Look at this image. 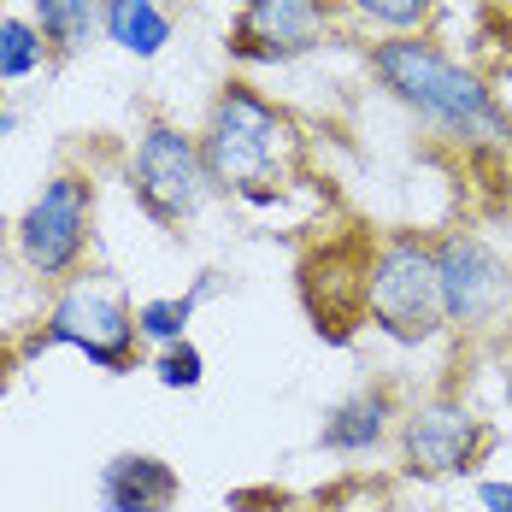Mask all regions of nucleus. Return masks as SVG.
I'll use <instances>...</instances> for the list:
<instances>
[{"label": "nucleus", "instance_id": "1", "mask_svg": "<svg viewBox=\"0 0 512 512\" xmlns=\"http://www.w3.org/2000/svg\"><path fill=\"white\" fill-rule=\"evenodd\" d=\"M371 71L377 83L395 95V101L418 112L430 130H442L448 142L460 148H512V118L507 106L495 101V89L465 71L460 59L436 48V42H418V36H389L371 48Z\"/></svg>", "mask_w": 512, "mask_h": 512}, {"label": "nucleus", "instance_id": "2", "mask_svg": "<svg viewBox=\"0 0 512 512\" xmlns=\"http://www.w3.org/2000/svg\"><path fill=\"white\" fill-rule=\"evenodd\" d=\"M201 159L218 195H242V201H271L283 195V183L295 177L301 159V130L283 106H271L248 83H224V95L212 101L201 130Z\"/></svg>", "mask_w": 512, "mask_h": 512}, {"label": "nucleus", "instance_id": "3", "mask_svg": "<svg viewBox=\"0 0 512 512\" xmlns=\"http://www.w3.org/2000/svg\"><path fill=\"white\" fill-rule=\"evenodd\" d=\"M359 312L395 336V342H436L448 312H442V277H436V248L418 236H389L377 254L365 259V295Z\"/></svg>", "mask_w": 512, "mask_h": 512}, {"label": "nucleus", "instance_id": "4", "mask_svg": "<svg viewBox=\"0 0 512 512\" xmlns=\"http://www.w3.org/2000/svg\"><path fill=\"white\" fill-rule=\"evenodd\" d=\"M136 307L106 289V283H71L48 312V330L30 342V348H77L89 365L101 371H130L136 365Z\"/></svg>", "mask_w": 512, "mask_h": 512}, {"label": "nucleus", "instance_id": "5", "mask_svg": "<svg viewBox=\"0 0 512 512\" xmlns=\"http://www.w3.org/2000/svg\"><path fill=\"white\" fill-rule=\"evenodd\" d=\"M130 189L148 218L159 224H183L212 201V177L201 159V136L177 130V124H148L136 159H130Z\"/></svg>", "mask_w": 512, "mask_h": 512}, {"label": "nucleus", "instance_id": "6", "mask_svg": "<svg viewBox=\"0 0 512 512\" xmlns=\"http://www.w3.org/2000/svg\"><path fill=\"white\" fill-rule=\"evenodd\" d=\"M89 218H95V183L83 171H59L42 183V195L18 218V254L42 277H65L89 248Z\"/></svg>", "mask_w": 512, "mask_h": 512}, {"label": "nucleus", "instance_id": "7", "mask_svg": "<svg viewBox=\"0 0 512 512\" xmlns=\"http://www.w3.org/2000/svg\"><path fill=\"white\" fill-rule=\"evenodd\" d=\"M489 448H495L489 418H477L460 395L418 401L401 418V460L412 477H465V471H477Z\"/></svg>", "mask_w": 512, "mask_h": 512}, {"label": "nucleus", "instance_id": "8", "mask_svg": "<svg viewBox=\"0 0 512 512\" xmlns=\"http://www.w3.org/2000/svg\"><path fill=\"white\" fill-rule=\"evenodd\" d=\"M430 248H436V277H442V312L454 330H483L512 307V271L483 236L448 230Z\"/></svg>", "mask_w": 512, "mask_h": 512}, {"label": "nucleus", "instance_id": "9", "mask_svg": "<svg viewBox=\"0 0 512 512\" xmlns=\"http://www.w3.org/2000/svg\"><path fill=\"white\" fill-rule=\"evenodd\" d=\"M330 36V0H242L230 53L254 65H283L301 59Z\"/></svg>", "mask_w": 512, "mask_h": 512}, {"label": "nucleus", "instance_id": "10", "mask_svg": "<svg viewBox=\"0 0 512 512\" xmlns=\"http://www.w3.org/2000/svg\"><path fill=\"white\" fill-rule=\"evenodd\" d=\"M183 495V477L159 454H112L101 465V507L106 512H171Z\"/></svg>", "mask_w": 512, "mask_h": 512}, {"label": "nucleus", "instance_id": "11", "mask_svg": "<svg viewBox=\"0 0 512 512\" xmlns=\"http://www.w3.org/2000/svg\"><path fill=\"white\" fill-rule=\"evenodd\" d=\"M389 418H395L389 389H354L348 401H336V407L324 412L318 442H324L330 454H371V448H383Z\"/></svg>", "mask_w": 512, "mask_h": 512}, {"label": "nucleus", "instance_id": "12", "mask_svg": "<svg viewBox=\"0 0 512 512\" xmlns=\"http://www.w3.org/2000/svg\"><path fill=\"white\" fill-rule=\"evenodd\" d=\"M106 42L136 59H154L165 42H171V18L159 0H106V18H101Z\"/></svg>", "mask_w": 512, "mask_h": 512}, {"label": "nucleus", "instance_id": "13", "mask_svg": "<svg viewBox=\"0 0 512 512\" xmlns=\"http://www.w3.org/2000/svg\"><path fill=\"white\" fill-rule=\"evenodd\" d=\"M30 24L42 30V42L59 53H83L89 48V36L101 30L106 18V0H30Z\"/></svg>", "mask_w": 512, "mask_h": 512}, {"label": "nucleus", "instance_id": "14", "mask_svg": "<svg viewBox=\"0 0 512 512\" xmlns=\"http://www.w3.org/2000/svg\"><path fill=\"white\" fill-rule=\"evenodd\" d=\"M195 289L189 295H159V301H142L136 307V336L142 342H159V348H171V342H183V330H189V318H195Z\"/></svg>", "mask_w": 512, "mask_h": 512}, {"label": "nucleus", "instance_id": "15", "mask_svg": "<svg viewBox=\"0 0 512 512\" xmlns=\"http://www.w3.org/2000/svg\"><path fill=\"white\" fill-rule=\"evenodd\" d=\"M42 59H48V42L30 18H0V83L30 77Z\"/></svg>", "mask_w": 512, "mask_h": 512}, {"label": "nucleus", "instance_id": "16", "mask_svg": "<svg viewBox=\"0 0 512 512\" xmlns=\"http://www.w3.org/2000/svg\"><path fill=\"white\" fill-rule=\"evenodd\" d=\"M154 377L165 383V389H201V377H206V359L201 348L183 336V342H171V348H159L154 359Z\"/></svg>", "mask_w": 512, "mask_h": 512}, {"label": "nucleus", "instance_id": "17", "mask_svg": "<svg viewBox=\"0 0 512 512\" xmlns=\"http://www.w3.org/2000/svg\"><path fill=\"white\" fill-rule=\"evenodd\" d=\"M359 18H371V24H383V30H395V36H407L418 30L430 12H436V0H348Z\"/></svg>", "mask_w": 512, "mask_h": 512}, {"label": "nucleus", "instance_id": "18", "mask_svg": "<svg viewBox=\"0 0 512 512\" xmlns=\"http://www.w3.org/2000/svg\"><path fill=\"white\" fill-rule=\"evenodd\" d=\"M477 501H483V512H512V483H501V477L477 483Z\"/></svg>", "mask_w": 512, "mask_h": 512}, {"label": "nucleus", "instance_id": "19", "mask_svg": "<svg viewBox=\"0 0 512 512\" xmlns=\"http://www.w3.org/2000/svg\"><path fill=\"white\" fill-rule=\"evenodd\" d=\"M501 389H507V407H512V354L501 359Z\"/></svg>", "mask_w": 512, "mask_h": 512}, {"label": "nucleus", "instance_id": "20", "mask_svg": "<svg viewBox=\"0 0 512 512\" xmlns=\"http://www.w3.org/2000/svg\"><path fill=\"white\" fill-rule=\"evenodd\" d=\"M12 130H18V118H12V112L0 106V136H12Z\"/></svg>", "mask_w": 512, "mask_h": 512}, {"label": "nucleus", "instance_id": "21", "mask_svg": "<svg viewBox=\"0 0 512 512\" xmlns=\"http://www.w3.org/2000/svg\"><path fill=\"white\" fill-rule=\"evenodd\" d=\"M230 512H254V507H230Z\"/></svg>", "mask_w": 512, "mask_h": 512}]
</instances>
